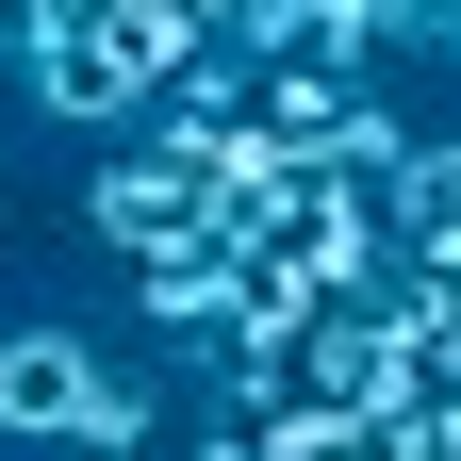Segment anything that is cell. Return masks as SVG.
<instances>
[{"instance_id": "6da1fadb", "label": "cell", "mask_w": 461, "mask_h": 461, "mask_svg": "<svg viewBox=\"0 0 461 461\" xmlns=\"http://www.w3.org/2000/svg\"><path fill=\"white\" fill-rule=\"evenodd\" d=\"M115 346H83L67 313H0V445H67L83 461V395Z\"/></svg>"}, {"instance_id": "7a4b0ae2", "label": "cell", "mask_w": 461, "mask_h": 461, "mask_svg": "<svg viewBox=\"0 0 461 461\" xmlns=\"http://www.w3.org/2000/svg\"><path fill=\"white\" fill-rule=\"evenodd\" d=\"M17 99L50 115V132H149V83H132V50H115L99 17H67V33H50L33 67H17Z\"/></svg>"}, {"instance_id": "3957f363", "label": "cell", "mask_w": 461, "mask_h": 461, "mask_svg": "<svg viewBox=\"0 0 461 461\" xmlns=\"http://www.w3.org/2000/svg\"><path fill=\"white\" fill-rule=\"evenodd\" d=\"M165 445V379L149 363H99V395H83V461H149Z\"/></svg>"}, {"instance_id": "277c9868", "label": "cell", "mask_w": 461, "mask_h": 461, "mask_svg": "<svg viewBox=\"0 0 461 461\" xmlns=\"http://www.w3.org/2000/svg\"><path fill=\"white\" fill-rule=\"evenodd\" d=\"M182 461H264V445H248V429H230V412H214V429H198V445H182Z\"/></svg>"}]
</instances>
